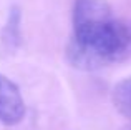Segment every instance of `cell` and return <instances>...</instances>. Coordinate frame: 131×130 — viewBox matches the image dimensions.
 Segmentation results:
<instances>
[{
  "instance_id": "6da1fadb",
  "label": "cell",
  "mask_w": 131,
  "mask_h": 130,
  "mask_svg": "<svg viewBox=\"0 0 131 130\" xmlns=\"http://www.w3.org/2000/svg\"><path fill=\"white\" fill-rule=\"evenodd\" d=\"M67 62L78 70H100L131 59V20L118 18L105 0H75L73 35Z\"/></svg>"
},
{
  "instance_id": "7a4b0ae2",
  "label": "cell",
  "mask_w": 131,
  "mask_h": 130,
  "mask_svg": "<svg viewBox=\"0 0 131 130\" xmlns=\"http://www.w3.org/2000/svg\"><path fill=\"white\" fill-rule=\"evenodd\" d=\"M25 117V102L20 88L8 77L0 73V122L3 125H17Z\"/></svg>"
},
{
  "instance_id": "3957f363",
  "label": "cell",
  "mask_w": 131,
  "mask_h": 130,
  "mask_svg": "<svg viewBox=\"0 0 131 130\" xmlns=\"http://www.w3.org/2000/svg\"><path fill=\"white\" fill-rule=\"evenodd\" d=\"M113 104L115 108L126 118H131V77L118 82L113 88Z\"/></svg>"
}]
</instances>
